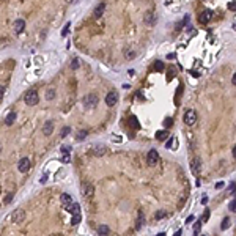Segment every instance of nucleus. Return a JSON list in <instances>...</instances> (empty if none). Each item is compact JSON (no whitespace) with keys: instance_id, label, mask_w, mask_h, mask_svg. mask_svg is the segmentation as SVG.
Instances as JSON below:
<instances>
[{"instance_id":"obj_1","label":"nucleus","mask_w":236,"mask_h":236,"mask_svg":"<svg viewBox=\"0 0 236 236\" xmlns=\"http://www.w3.org/2000/svg\"><path fill=\"white\" fill-rule=\"evenodd\" d=\"M24 101H25L27 106H36L39 102V96L36 93V90H29L24 96Z\"/></svg>"},{"instance_id":"obj_2","label":"nucleus","mask_w":236,"mask_h":236,"mask_svg":"<svg viewBox=\"0 0 236 236\" xmlns=\"http://www.w3.org/2000/svg\"><path fill=\"white\" fill-rule=\"evenodd\" d=\"M96 104H98V96L93 95V93H90L87 95L84 99H82V106H84L85 109H93Z\"/></svg>"},{"instance_id":"obj_3","label":"nucleus","mask_w":236,"mask_h":236,"mask_svg":"<svg viewBox=\"0 0 236 236\" xmlns=\"http://www.w3.org/2000/svg\"><path fill=\"white\" fill-rule=\"evenodd\" d=\"M197 121V113H195V110H186V113H184V123L187 124V126H194Z\"/></svg>"},{"instance_id":"obj_4","label":"nucleus","mask_w":236,"mask_h":236,"mask_svg":"<svg viewBox=\"0 0 236 236\" xmlns=\"http://www.w3.org/2000/svg\"><path fill=\"white\" fill-rule=\"evenodd\" d=\"M10 219H11V222H14V224H20V222L25 219V213H24V210H14V211L11 213Z\"/></svg>"},{"instance_id":"obj_5","label":"nucleus","mask_w":236,"mask_h":236,"mask_svg":"<svg viewBox=\"0 0 236 236\" xmlns=\"http://www.w3.org/2000/svg\"><path fill=\"white\" fill-rule=\"evenodd\" d=\"M156 20H157V16H156L153 11H147V13H145V16H143V22L147 24V25L153 27V25L156 24Z\"/></svg>"},{"instance_id":"obj_6","label":"nucleus","mask_w":236,"mask_h":236,"mask_svg":"<svg viewBox=\"0 0 236 236\" xmlns=\"http://www.w3.org/2000/svg\"><path fill=\"white\" fill-rule=\"evenodd\" d=\"M30 165H32L30 159H29V157H22V159L19 161V164H17V169H19L20 173H25V172H29Z\"/></svg>"},{"instance_id":"obj_7","label":"nucleus","mask_w":236,"mask_h":236,"mask_svg":"<svg viewBox=\"0 0 236 236\" xmlns=\"http://www.w3.org/2000/svg\"><path fill=\"white\" fill-rule=\"evenodd\" d=\"M157 161H159L157 151H156V150H150L148 154H147V162H148V165H156Z\"/></svg>"},{"instance_id":"obj_8","label":"nucleus","mask_w":236,"mask_h":236,"mask_svg":"<svg viewBox=\"0 0 236 236\" xmlns=\"http://www.w3.org/2000/svg\"><path fill=\"white\" fill-rule=\"evenodd\" d=\"M118 101V93L116 92H109L107 96H106V104L109 107H113Z\"/></svg>"},{"instance_id":"obj_9","label":"nucleus","mask_w":236,"mask_h":236,"mask_svg":"<svg viewBox=\"0 0 236 236\" xmlns=\"http://www.w3.org/2000/svg\"><path fill=\"white\" fill-rule=\"evenodd\" d=\"M82 194H84L85 197H92L93 194H95V187L90 184V183H85V184H82Z\"/></svg>"},{"instance_id":"obj_10","label":"nucleus","mask_w":236,"mask_h":236,"mask_svg":"<svg viewBox=\"0 0 236 236\" xmlns=\"http://www.w3.org/2000/svg\"><path fill=\"white\" fill-rule=\"evenodd\" d=\"M211 17H213V11H211V10H205L202 14L198 16V20H200L202 24H206L208 20H211Z\"/></svg>"},{"instance_id":"obj_11","label":"nucleus","mask_w":236,"mask_h":236,"mask_svg":"<svg viewBox=\"0 0 236 236\" xmlns=\"http://www.w3.org/2000/svg\"><path fill=\"white\" fill-rule=\"evenodd\" d=\"M60 203L63 205V208H68L69 205L73 203V197L69 195V194H61V195H60Z\"/></svg>"},{"instance_id":"obj_12","label":"nucleus","mask_w":236,"mask_h":236,"mask_svg":"<svg viewBox=\"0 0 236 236\" xmlns=\"http://www.w3.org/2000/svg\"><path fill=\"white\" fill-rule=\"evenodd\" d=\"M104 11H106V3H99L98 6H96V10H95V13H93V16H95L96 19H99V17L104 14Z\"/></svg>"},{"instance_id":"obj_13","label":"nucleus","mask_w":236,"mask_h":236,"mask_svg":"<svg viewBox=\"0 0 236 236\" xmlns=\"http://www.w3.org/2000/svg\"><path fill=\"white\" fill-rule=\"evenodd\" d=\"M52 131H54V121H52V120L46 121L44 128H43V134H44V135H51Z\"/></svg>"},{"instance_id":"obj_14","label":"nucleus","mask_w":236,"mask_h":236,"mask_svg":"<svg viewBox=\"0 0 236 236\" xmlns=\"http://www.w3.org/2000/svg\"><path fill=\"white\" fill-rule=\"evenodd\" d=\"M24 29H25V20L17 19L16 22H14V32H16V33H22Z\"/></svg>"},{"instance_id":"obj_15","label":"nucleus","mask_w":236,"mask_h":236,"mask_svg":"<svg viewBox=\"0 0 236 236\" xmlns=\"http://www.w3.org/2000/svg\"><path fill=\"white\" fill-rule=\"evenodd\" d=\"M143 222H145L143 211H142V210H138V213H137V225H135V228H137V230H140V228H142Z\"/></svg>"},{"instance_id":"obj_16","label":"nucleus","mask_w":236,"mask_h":236,"mask_svg":"<svg viewBox=\"0 0 236 236\" xmlns=\"http://www.w3.org/2000/svg\"><path fill=\"white\" fill-rule=\"evenodd\" d=\"M66 211L69 214H77V213H80V205L79 203H71V205L66 208Z\"/></svg>"},{"instance_id":"obj_17","label":"nucleus","mask_w":236,"mask_h":236,"mask_svg":"<svg viewBox=\"0 0 236 236\" xmlns=\"http://www.w3.org/2000/svg\"><path fill=\"white\" fill-rule=\"evenodd\" d=\"M16 116H17V115H16V112H10L8 115H6V116H5V124H6V126H11V124L14 123Z\"/></svg>"},{"instance_id":"obj_18","label":"nucleus","mask_w":236,"mask_h":236,"mask_svg":"<svg viewBox=\"0 0 236 236\" xmlns=\"http://www.w3.org/2000/svg\"><path fill=\"white\" fill-rule=\"evenodd\" d=\"M192 173L194 175H197V173H200V159L195 157L192 161Z\"/></svg>"},{"instance_id":"obj_19","label":"nucleus","mask_w":236,"mask_h":236,"mask_svg":"<svg viewBox=\"0 0 236 236\" xmlns=\"http://www.w3.org/2000/svg\"><path fill=\"white\" fill-rule=\"evenodd\" d=\"M106 151H107V150H106V147L99 145V147H95V148H93V154H95V156H102Z\"/></svg>"},{"instance_id":"obj_20","label":"nucleus","mask_w":236,"mask_h":236,"mask_svg":"<svg viewBox=\"0 0 236 236\" xmlns=\"http://www.w3.org/2000/svg\"><path fill=\"white\" fill-rule=\"evenodd\" d=\"M109 231H110V228L107 225H99L98 227V234L99 236H106V234H109Z\"/></svg>"},{"instance_id":"obj_21","label":"nucleus","mask_w":236,"mask_h":236,"mask_svg":"<svg viewBox=\"0 0 236 236\" xmlns=\"http://www.w3.org/2000/svg\"><path fill=\"white\" fill-rule=\"evenodd\" d=\"M80 220H82V214H80V213L73 214V217H71V225H79Z\"/></svg>"},{"instance_id":"obj_22","label":"nucleus","mask_w":236,"mask_h":236,"mask_svg":"<svg viewBox=\"0 0 236 236\" xmlns=\"http://www.w3.org/2000/svg\"><path fill=\"white\" fill-rule=\"evenodd\" d=\"M202 224H203V220H202V217H200L195 222V225H194V233L195 234H200V231H202Z\"/></svg>"},{"instance_id":"obj_23","label":"nucleus","mask_w":236,"mask_h":236,"mask_svg":"<svg viewBox=\"0 0 236 236\" xmlns=\"http://www.w3.org/2000/svg\"><path fill=\"white\" fill-rule=\"evenodd\" d=\"M167 137H169L167 131H159V132H156V138H157V140H165Z\"/></svg>"},{"instance_id":"obj_24","label":"nucleus","mask_w":236,"mask_h":236,"mask_svg":"<svg viewBox=\"0 0 236 236\" xmlns=\"http://www.w3.org/2000/svg\"><path fill=\"white\" fill-rule=\"evenodd\" d=\"M87 134H88L87 131H79L77 135H76V138H77V140H85V138H87Z\"/></svg>"},{"instance_id":"obj_25","label":"nucleus","mask_w":236,"mask_h":236,"mask_svg":"<svg viewBox=\"0 0 236 236\" xmlns=\"http://www.w3.org/2000/svg\"><path fill=\"white\" fill-rule=\"evenodd\" d=\"M69 132H71V128L69 126H65V128H61V131H60V137H66Z\"/></svg>"},{"instance_id":"obj_26","label":"nucleus","mask_w":236,"mask_h":236,"mask_svg":"<svg viewBox=\"0 0 236 236\" xmlns=\"http://www.w3.org/2000/svg\"><path fill=\"white\" fill-rule=\"evenodd\" d=\"M228 227H230V219L225 217V219H224V222H222V225H220V228H222V230H227Z\"/></svg>"},{"instance_id":"obj_27","label":"nucleus","mask_w":236,"mask_h":236,"mask_svg":"<svg viewBox=\"0 0 236 236\" xmlns=\"http://www.w3.org/2000/svg\"><path fill=\"white\" fill-rule=\"evenodd\" d=\"M63 164H68L69 161H71V157H69V153H63V156H61V159H60Z\"/></svg>"},{"instance_id":"obj_28","label":"nucleus","mask_w":236,"mask_h":236,"mask_svg":"<svg viewBox=\"0 0 236 236\" xmlns=\"http://www.w3.org/2000/svg\"><path fill=\"white\" fill-rule=\"evenodd\" d=\"M54 96H55V90H54V88H51L49 92H47V95H46V98H47V99L51 101V99H54Z\"/></svg>"},{"instance_id":"obj_29","label":"nucleus","mask_w":236,"mask_h":236,"mask_svg":"<svg viewBox=\"0 0 236 236\" xmlns=\"http://www.w3.org/2000/svg\"><path fill=\"white\" fill-rule=\"evenodd\" d=\"M11 200H13V194H8V195H5L3 203H5V205H8V203H11Z\"/></svg>"},{"instance_id":"obj_30","label":"nucleus","mask_w":236,"mask_h":236,"mask_svg":"<svg viewBox=\"0 0 236 236\" xmlns=\"http://www.w3.org/2000/svg\"><path fill=\"white\" fill-rule=\"evenodd\" d=\"M69 27H71V24H66V25L63 27V30H61V36H66V35H68V32H69Z\"/></svg>"},{"instance_id":"obj_31","label":"nucleus","mask_w":236,"mask_h":236,"mask_svg":"<svg viewBox=\"0 0 236 236\" xmlns=\"http://www.w3.org/2000/svg\"><path fill=\"white\" fill-rule=\"evenodd\" d=\"M154 68H156V69H159V71H162V69H164V63H162V61H159V60H157L156 63H154Z\"/></svg>"},{"instance_id":"obj_32","label":"nucleus","mask_w":236,"mask_h":236,"mask_svg":"<svg viewBox=\"0 0 236 236\" xmlns=\"http://www.w3.org/2000/svg\"><path fill=\"white\" fill-rule=\"evenodd\" d=\"M131 123L134 124V128H135V129H138V128H140V124L137 123V118H135V116H131Z\"/></svg>"},{"instance_id":"obj_33","label":"nucleus","mask_w":236,"mask_h":236,"mask_svg":"<svg viewBox=\"0 0 236 236\" xmlns=\"http://www.w3.org/2000/svg\"><path fill=\"white\" fill-rule=\"evenodd\" d=\"M79 68V60L77 58H74L73 60V63H71V69H77Z\"/></svg>"},{"instance_id":"obj_34","label":"nucleus","mask_w":236,"mask_h":236,"mask_svg":"<svg viewBox=\"0 0 236 236\" xmlns=\"http://www.w3.org/2000/svg\"><path fill=\"white\" fill-rule=\"evenodd\" d=\"M210 214H211V213H210V210H205V213H203V216H202V220L205 222L206 219H210Z\"/></svg>"},{"instance_id":"obj_35","label":"nucleus","mask_w":236,"mask_h":236,"mask_svg":"<svg viewBox=\"0 0 236 236\" xmlns=\"http://www.w3.org/2000/svg\"><path fill=\"white\" fill-rule=\"evenodd\" d=\"M165 214H167L165 211H159V213H156L154 217H156V219H162V217H165Z\"/></svg>"},{"instance_id":"obj_36","label":"nucleus","mask_w":236,"mask_h":236,"mask_svg":"<svg viewBox=\"0 0 236 236\" xmlns=\"http://www.w3.org/2000/svg\"><path fill=\"white\" fill-rule=\"evenodd\" d=\"M228 10L236 11V0H234V2H230V3H228Z\"/></svg>"},{"instance_id":"obj_37","label":"nucleus","mask_w":236,"mask_h":236,"mask_svg":"<svg viewBox=\"0 0 236 236\" xmlns=\"http://www.w3.org/2000/svg\"><path fill=\"white\" fill-rule=\"evenodd\" d=\"M230 211L236 213V200H233V202L230 203Z\"/></svg>"},{"instance_id":"obj_38","label":"nucleus","mask_w":236,"mask_h":236,"mask_svg":"<svg viewBox=\"0 0 236 236\" xmlns=\"http://www.w3.org/2000/svg\"><path fill=\"white\" fill-rule=\"evenodd\" d=\"M61 153H71V147H68V145L61 147Z\"/></svg>"},{"instance_id":"obj_39","label":"nucleus","mask_w":236,"mask_h":236,"mask_svg":"<svg viewBox=\"0 0 236 236\" xmlns=\"http://www.w3.org/2000/svg\"><path fill=\"white\" fill-rule=\"evenodd\" d=\"M224 187H225V183H222V181L216 183V189H224Z\"/></svg>"},{"instance_id":"obj_40","label":"nucleus","mask_w":236,"mask_h":236,"mask_svg":"<svg viewBox=\"0 0 236 236\" xmlns=\"http://www.w3.org/2000/svg\"><path fill=\"white\" fill-rule=\"evenodd\" d=\"M126 57H128V60H131V57H134V51H128L126 52Z\"/></svg>"},{"instance_id":"obj_41","label":"nucleus","mask_w":236,"mask_h":236,"mask_svg":"<svg viewBox=\"0 0 236 236\" xmlns=\"http://www.w3.org/2000/svg\"><path fill=\"white\" fill-rule=\"evenodd\" d=\"M230 192H236V183H231L230 184Z\"/></svg>"},{"instance_id":"obj_42","label":"nucleus","mask_w":236,"mask_h":236,"mask_svg":"<svg viewBox=\"0 0 236 236\" xmlns=\"http://www.w3.org/2000/svg\"><path fill=\"white\" fill-rule=\"evenodd\" d=\"M165 126H172V118H167V120H165Z\"/></svg>"},{"instance_id":"obj_43","label":"nucleus","mask_w":236,"mask_h":236,"mask_svg":"<svg viewBox=\"0 0 236 236\" xmlns=\"http://www.w3.org/2000/svg\"><path fill=\"white\" fill-rule=\"evenodd\" d=\"M206 202H208V197H206V195H203V198H202V203H203V205H206Z\"/></svg>"},{"instance_id":"obj_44","label":"nucleus","mask_w":236,"mask_h":236,"mask_svg":"<svg viewBox=\"0 0 236 236\" xmlns=\"http://www.w3.org/2000/svg\"><path fill=\"white\" fill-rule=\"evenodd\" d=\"M47 181V175H44V176H41V183H46Z\"/></svg>"},{"instance_id":"obj_45","label":"nucleus","mask_w":236,"mask_h":236,"mask_svg":"<svg viewBox=\"0 0 236 236\" xmlns=\"http://www.w3.org/2000/svg\"><path fill=\"white\" fill-rule=\"evenodd\" d=\"M231 84L236 85V74H233V79H231Z\"/></svg>"},{"instance_id":"obj_46","label":"nucleus","mask_w":236,"mask_h":236,"mask_svg":"<svg viewBox=\"0 0 236 236\" xmlns=\"http://www.w3.org/2000/svg\"><path fill=\"white\" fill-rule=\"evenodd\" d=\"M175 57H176L175 54H169V55H167V58H170V60H172V58H175Z\"/></svg>"},{"instance_id":"obj_47","label":"nucleus","mask_w":236,"mask_h":236,"mask_svg":"<svg viewBox=\"0 0 236 236\" xmlns=\"http://www.w3.org/2000/svg\"><path fill=\"white\" fill-rule=\"evenodd\" d=\"M192 220H194V216H189V217H187V220H186V222H187V224H189V222H192Z\"/></svg>"},{"instance_id":"obj_48","label":"nucleus","mask_w":236,"mask_h":236,"mask_svg":"<svg viewBox=\"0 0 236 236\" xmlns=\"http://www.w3.org/2000/svg\"><path fill=\"white\" fill-rule=\"evenodd\" d=\"M233 156H234V157H236V147H234V148H233Z\"/></svg>"},{"instance_id":"obj_49","label":"nucleus","mask_w":236,"mask_h":236,"mask_svg":"<svg viewBox=\"0 0 236 236\" xmlns=\"http://www.w3.org/2000/svg\"><path fill=\"white\" fill-rule=\"evenodd\" d=\"M233 30H234V32H236V22H234V24H233Z\"/></svg>"}]
</instances>
